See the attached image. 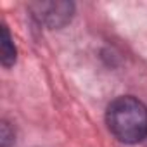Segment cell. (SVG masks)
<instances>
[{
	"label": "cell",
	"mask_w": 147,
	"mask_h": 147,
	"mask_svg": "<svg viewBox=\"0 0 147 147\" xmlns=\"http://www.w3.org/2000/svg\"><path fill=\"white\" fill-rule=\"evenodd\" d=\"M106 123L123 144H138L147 138V107L133 95L116 97L107 106Z\"/></svg>",
	"instance_id": "cell-1"
},
{
	"label": "cell",
	"mask_w": 147,
	"mask_h": 147,
	"mask_svg": "<svg viewBox=\"0 0 147 147\" xmlns=\"http://www.w3.org/2000/svg\"><path fill=\"white\" fill-rule=\"evenodd\" d=\"M30 9L33 16L50 30L66 26L75 12V5L71 2H33Z\"/></svg>",
	"instance_id": "cell-2"
},
{
	"label": "cell",
	"mask_w": 147,
	"mask_h": 147,
	"mask_svg": "<svg viewBox=\"0 0 147 147\" xmlns=\"http://www.w3.org/2000/svg\"><path fill=\"white\" fill-rule=\"evenodd\" d=\"M16 57H18V50L12 42V36L7 30V26L2 24V36H0V61H2V66L4 67L14 66Z\"/></svg>",
	"instance_id": "cell-3"
},
{
	"label": "cell",
	"mask_w": 147,
	"mask_h": 147,
	"mask_svg": "<svg viewBox=\"0 0 147 147\" xmlns=\"http://www.w3.org/2000/svg\"><path fill=\"white\" fill-rule=\"evenodd\" d=\"M14 145V130L7 121L0 125V147H12Z\"/></svg>",
	"instance_id": "cell-4"
}]
</instances>
